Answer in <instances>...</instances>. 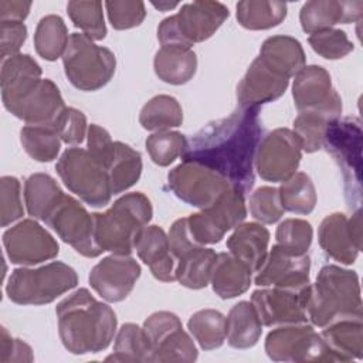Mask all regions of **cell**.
<instances>
[{"label": "cell", "mask_w": 363, "mask_h": 363, "mask_svg": "<svg viewBox=\"0 0 363 363\" xmlns=\"http://www.w3.org/2000/svg\"><path fill=\"white\" fill-rule=\"evenodd\" d=\"M275 238L277 245L295 255H303L312 244L313 230L306 220L286 218L277 227Z\"/></svg>", "instance_id": "45"}, {"label": "cell", "mask_w": 363, "mask_h": 363, "mask_svg": "<svg viewBox=\"0 0 363 363\" xmlns=\"http://www.w3.org/2000/svg\"><path fill=\"white\" fill-rule=\"evenodd\" d=\"M0 189L1 227H7L24 214L20 196V182L13 176H3L0 180Z\"/></svg>", "instance_id": "49"}, {"label": "cell", "mask_w": 363, "mask_h": 363, "mask_svg": "<svg viewBox=\"0 0 363 363\" xmlns=\"http://www.w3.org/2000/svg\"><path fill=\"white\" fill-rule=\"evenodd\" d=\"M269 231L258 223H241L227 240L230 254L257 272L268 255Z\"/></svg>", "instance_id": "26"}, {"label": "cell", "mask_w": 363, "mask_h": 363, "mask_svg": "<svg viewBox=\"0 0 363 363\" xmlns=\"http://www.w3.org/2000/svg\"><path fill=\"white\" fill-rule=\"evenodd\" d=\"M88 150L106 167L113 155V142L106 129L91 123L88 128Z\"/></svg>", "instance_id": "53"}, {"label": "cell", "mask_w": 363, "mask_h": 363, "mask_svg": "<svg viewBox=\"0 0 363 363\" xmlns=\"http://www.w3.org/2000/svg\"><path fill=\"white\" fill-rule=\"evenodd\" d=\"M20 140L30 157L37 162L54 160L61 147V138L55 129L38 125H26L20 130Z\"/></svg>", "instance_id": "42"}, {"label": "cell", "mask_w": 363, "mask_h": 363, "mask_svg": "<svg viewBox=\"0 0 363 363\" xmlns=\"http://www.w3.org/2000/svg\"><path fill=\"white\" fill-rule=\"evenodd\" d=\"M3 245L11 264L35 265L58 255L57 240L37 221L23 220L3 234Z\"/></svg>", "instance_id": "17"}, {"label": "cell", "mask_w": 363, "mask_h": 363, "mask_svg": "<svg viewBox=\"0 0 363 363\" xmlns=\"http://www.w3.org/2000/svg\"><path fill=\"white\" fill-rule=\"evenodd\" d=\"M31 1L20 0H1L0 1V21H17L23 23L28 16Z\"/></svg>", "instance_id": "54"}, {"label": "cell", "mask_w": 363, "mask_h": 363, "mask_svg": "<svg viewBox=\"0 0 363 363\" xmlns=\"http://www.w3.org/2000/svg\"><path fill=\"white\" fill-rule=\"evenodd\" d=\"M44 223L81 255L95 258L104 252L95 241L92 214L74 197L62 194L47 213Z\"/></svg>", "instance_id": "12"}, {"label": "cell", "mask_w": 363, "mask_h": 363, "mask_svg": "<svg viewBox=\"0 0 363 363\" xmlns=\"http://www.w3.org/2000/svg\"><path fill=\"white\" fill-rule=\"evenodd\" d=\"M75 269L61 261L40 268H17L6 285L9 299L17 305H45L75 288Z\"/></svg>", "instance_id": "6"}, {"label": "cell", "mask_w": 363, "mask_h": 363, "mask_svg": "<svg viewBox=\"0 0 363 363\" xmlns=\"http://www.w3.org/2000/svg\"><path fill=\"white\" fill-rule=\"evenodd\" d=\"M267 67L281 77H295L305 67V52L301 43L289 35H272L267 38L258 55Z\"/></svg>", "instance_id": "27"}, {"label": "cell", "mask_w": 363, "mask_h": 363, "mask_svg": "<svg viewBox=\"0 0 363 363\" xmlns=\"http://www.w3.org/2000/svg\"><path fill=\"white\" fill-rule=\"evenodd\" d=\"M186 147V136L176 130H159L146 139V149L152 162L162 167L183 156Z\"/></svg>", "instance_id": "44"}, {"label": "cell", "mask_w": 363, "mask_h": 363, "mask_svg": "<svg viewBox=\"0 0 363 363\" xmlns=\"http://www.w3.org/2000/svg\"><path fill=\"white\" fill-rule=\"evenodd\" d=\"M284 210L295 214H309L316 206V190L311 177L303 172L294 173L278 189Z\"/></svg>", "instance_id": "40"}, {"label": "cell", "mask_w": 363, "mask_h": 363, "mask_svg": "<svg viewBox=\"0 0 363 363\" xmlns=\"http://www.w3.org/2000/svg\"><path fill=\"white\" fill-rule=\"evenodd\" d=\"M312 50L326 60H340L353 51V43L343 30L329 28L318 31L308 38Z\"/></svg>", "instance_id": "46"}, {"label": "cell", "mask_w": 363, "mask_h": 363, "mask_svg": "<svg viewBox=\"0 0 363 363\" xmlns=\"http://www.w3.org/2000/svg\"><path fill=\"white\" fill-rule=\"evenodd\" d=\"M135 250L156 279L163 282L176 281V258L170 251L169 237L162 227H143L136 238Z\"/></svg>", "instance_id": "25"}, {"label": "cell", "mask_w": 363, "mask_h": 363, "mask_svg": "<svg viewBox=\"0 0 363 363\" xmlns=\"http://www.w3.org/2000/svg\"><path fill=\"white\" fill-rule=\"evenodd\" d=\"M153 216L150 200L139 191L119 197L105 213H94L95 241L102 251L130 255L143 227Z\"/></svg>", "instance_id": "5"}, {"label": "cell", "mask_w": 363, "mask_h": 363, "mask_svg": "<svg viewBox=\"0 0 363 363\" xmlns=\"http://www.w3.org/2000/svg\"><path fill=\"white\" fill-rule=\"evenodd\" d=\"M318 240L329 257L345 265L353 264L362 250L360 210L350 218L343 213H333L325 217L319 225Z\"/></svg>", "instance_id": "19"}, {"label": "cell", "mask_w": 363, "mask_h": 363, "mask_svg": "<svg viewBox=\"0 0 363 363\" xmlns=\"http://www.w3.org/2000/svg\"><path fill=\"white\" fill-rule=\"evenodd\" d=\"M153 67L156 75L163 82L183 85L194 77L197 69V57L191 48L166 45L156 52Z\"/></svg>", "instance_id": "32"}, {"label": "cell", "mask_w": 363, "mask_h": 363, "mask_svg": "<svg viewBox=\"0 0 363 363\" xmlns=\"http://www.w3.org/2000/svg\"><path fill=\"white\" fill-rule=\"evenodd\" d=\"M217 254L211 248L196 245L176 259V281L190 289L206 288L211 279Z\"/></svg>", "instance_id": "33"}, {"label": "cell", "mask_w": 363, "mask_h": 363, "mask_svg": "<svg viewBox=\"0 0 363 363\" xmlns=\"http://www.w3.org/2000/svg\"><path fill=\"white\" fill-rule=\"evenodd\" d=\"M140 153L123 142H113V155L108 164L112 194L130 189L140 177Z\"/></svg>", "instance_id": "34"}, {"label": "cell", "mask_w": 363, "mask_h": 363, "mask_svg": "<svg viewBox=\"0 0 363 363\" xmlns=\"http://www.w3.org/2000/svg\"><path fill=\"white\" fill-rule=\"evenodd\" d=\"M363 13V1L340 0H312L302 6L299 13L301 27L305 33L313 34L329 30L336 24L359 21Z\"/></svg>", "instance_id": "23"}, {"label": "cell", "mask_w": 363, "mask_h": 363, "mask_svg": "<svg viewBox=\"0 0 363 363\" xmlns=\"http://www.w3.org/2000/svg\"><path fill=\"white\" fill-rule=\"evenodd\" d=\"M55 170L67 189L84 203L104 207L111 201L112 190L108 170L88 149H67L60 156Z\"/></svg>", "instance_id": "8"}, {"label": "cell", "mask_w": 363, "mask_h": 363, "mask_svg": "<svg viewBox=\"0 0 363 363\" xmlns=\"http://www.w3.org/2000/svg\"><path fill=\"white\" fill-rule=\"evenodd\" d=\"M31 347L21 339L11 337L6 328H1L0 336V362L1 363H20V362H33Z\"/></svg>", "instance_id": "52"}, {"label": "cell", "mask_w": 363, "mask_h": 363, "mask_svg": "<svg viewBox=\"0 0 363 363\" xmlns=\"http://www.w3.org/2000/svg\"><path fill=\"white\" fill-rule=\"evenodd\" d=\"M58 335L64 347L74 354L105 350L116 332L113 309L96 301L86 288H79L55 308Z\"/></svg>", "instance_id": "3"}, {"label": "cell", "mask_w": 363, "mask_h": 363, "mask_svg": "<svg viewBox=\"0 0 363 363\" xmlns=\"http://www.w3.org/2000/svg\"><path fill=\"white\" fill-rule=\"evenodd\" d=\"M322 147L339 164L343 180L346 199L352 203L353 200L360 201L362 184V128L356 118H345L333 121L325 133Z\"/></svg>", "instance_id": "10"}, {"label": "cell", "mask_w": 363, "mask_h": 363, "mask_svg": "<svg viewBox=\"0 0 363 363\" xmlns=\"http://www.w3.org/2000/svg\"><path fill=\"white\" fill-rule=\"evenodd\" d=\"M187 328L203 350L218 349L225 340V316L216 309L194 312Z\"/></svg>", "instance_id": "41"}, {"label": "cell", "mask_w": 363, "mask_h": 363, "mask_svg": "<svg viewBox=\"0 0 363 363\" xmlns=\"http://www.w3.org/2000/svg\"><path fill=\"white\" fill-rule=\"evenodd\" d=\"M302 159V146L291 129L278 128L259 142L255 153L258 176L265 182H285L294 173Z\"/></svg>", "instance_id": "16"}, {"label": "cell", "mask_w": 363, "mask_h": 363, "mask_svg": "<svg viewBox=\"0 0 363 363\" xmlns=\"http://www.w3.org/2000/svg\"><path fill=\"white\" fill-rule=\"evenodd\" d=\"M292 96L298 111L316 109L342 101L329 72L320 65H305L294 79Z\"/></svg>", "instance_id": "24"}, {"label": "cell", "mask_w": 363, "mask_h": 363, "mask_svg": "<svg viewBox=\"0 0 363 363\" xmlns=\"http://www.w3.org/2000/svg\"><path fill=\"white\" fill-rule=\"evenodd\" d=\"M320 332L335 362H350L363 354L362 319H342L333 322Z\"/></svg>", "instance_id": "29"}, {"label": "cell", "mask_w": 363, "mask_h": 363, "mask_svg": "<svg viewBox=\"0 0 363 363\" xmlns=\"http://www.w3.org/2000/svg\"><path fill=\"white\" fill-rule=\"evenodd\" d=\"M108 362H152V346L143 328L135 323L121 326L113 353L106 357Z\"/></svg>", "instance_id": "39"}, {"label": "cell", "mask_w": 363, "mask_h": 363, "mask_svg": "<svg viewBox=\"0 0 363 363\" xmlns=\"http://www.w3.org/2000/svg\"><path fill=\"white\" fill-rule=\"evenodd\" d=\"M140 272V265L130 255L112 254L91 269L89 284L102 299L121 302L132 292Z\"/></svg>", "instance_id": "20"}, {"label": "cell", "mask_w": 363, "mask_h": 363, "mask_svg": "<svg viewBox=\"0 0 363 363\" xmlns=\"http://www.w3.org/2000/svg\"><path fill=\"white\" fill-rule=\"evenodd\" d=\"M289 85V79L278 75L257 57L237 85L240 108L259 109L261 105L278 99Z\"/></svg>", "instance_id": "22"}, {"label": "cell", "mask_w": 363, "mask_h": 363, "mask_svg": "<svg viewBox=\"0 0 363 363\" xmlns=\"http://www.w3.org/2000/svg\"><path fill=\"white\" fill-rule=\"evenodd\" d=\"M62 64L68 81L75 88L96 91L113 77L116 58L109 48L96 45L84 33H72L62 55Z\"/></svg>", "instance_id": "9"}, {"label": "cell", "mask_w": 363, "mask_h": 363, "mask_svg": "<svg viewBox=\"0 0 363 363\" xmlns=\"http://www.w3.org/2000/svg\"><path fill=\"white\" fill-rule=\"evenodd\" d=\"M139 122L146 130H167L183 122V109L170 95H156L149 99L139 113Z\"/></svg>", "instance_id": "37"}, {"label": "cell", "mask_w": 363, "mask_h": 363, "mask_svg": "<svg viewBox=\"0 0 363 363\" xmlns=\"http://www.w3.org/2000/svg\"><path fill=\"white\" fill-rule=\"evenodd\" d=\"M306 315L308 320L318 328L342 319H362V291L357 274L337 265L320 268L316 282L309 289Z\"/></svg>", "instance_id": "4"}, {"label": "cell", "mask_w": 363, "mask_h": 363, "mask_svg": "<svg viewBox=\"0 0 363 363\" xmlns=\"http://www.w3.org/2000/svg\"><path fill=\"white\" fill-rule=\"evenodd\" d=\"M279 191L275 187L264 186L250 196V213L262 224H274L284 216Z\"/></svg>", "instance_id": "47"}, {"label": "cell", "mask_w": 363, "mask_h": 363, "mask_svg": "<svg viewBox=\"0 0 363 363\" xmlns=\"http://www.w3.org/2000/svg\"><path fill=\"white\" fill-rule=\"evenodd\" d=\"M68 40L67 26L60 16L50 14L38 21L34 33V45L41 58L55 61L64 55Z\"/></svg>", "instance_id": "38"}, {"label": "cell", "mask_w": 363, "mask_h": 363, "mask_svg": "<svg viewBox=\"0 0 363 363\" xmlns=\"http://www.w3.org/2000/svg\"><path fill=\"white\" fill-rule=\"evenodd\" d=\"M1 101L4 108L27 125L55 128L65 111L58 86L41 78V68L28 54H16L1 62Z\"/></svg>", "instance_id": "2"}, {"label": "cell", "mask_w": 363, "mask_h": 363, "mask_svg": "<svg viewBox=\"0 0 363 363\" xmlns=\"http://www.w3.org/2000/svg\"><path fill=\"white\" fill-rule=\"evenodd\" d=\"M309 269L308 254L295 255L275 244L257 271L254 282L258 286L301 289L309 285Z\"/></svg>", "instance_id": "21"}, {"label": "cell", "mask_w": 363, "mask_h": 363, "mask_svg": "<svg viewBox=\"0 0 363 363\" xmlns=\"http://www.w3.org/2000/svg\"><path fill=\"white\" fill-rule=\"evenodd\" d=\"M152 4H153L156 9L162 10V11H167V10L174 9L179 3H169V1H159V3H156V1H152Z\"/></svg>", "instance_id": "55"}, {"label": "cell", "mask_w": 363, "mask_h": 363, "mask_svg": "<svg viewBox=\"0 0 363 363\" xmlns=\"http://www.w3.org/2000/svg\"><path fill=\"white\" fill-rule=\"evenodd\" d=\"M143 330L152 346V362H194L199 352L184 332L182 320L173 312L159 311L143 323Z\"/></svg>", "instance_id": "15"}, {"label": "cell", "mask_w": 363, "mask_h": 363, "mask_svg": "<svg viewBox=\"0 0 363 363\" xmlns=\"http://www.w3.org/2000/svg\"><path fill=\"white\" fill-rule=\"evenodd\" d=\"M67 11L75 27L81 28L86 37L94 41L104 40L106 35V26L104 21V11L101 1H69Z\"/></svg>", "instance_id": "43"}, {"label": "cell", "mask_w": 363, "mask_h": 363, "mask_svg": "<svg viewBox=\"0 0 363 363\" xmlns=\"http://www.w3.org/2000/svg\"><path fill=\"white\" fill-rule=\"evenodd\" d=\"M252 279V271L230 252L217 254L211 272L213 291L221 299H231L244 294Z\"/></svg>", "instance_id": "30"}, {"label": "cell", "mask_w": 363, "mask_h": 363, "mask_svg": "<svg viewBox=\"0 0 363 363\" xmlns=\"http://www.w3.org/2000/svg\"><path fill=\"white\" fill-rule=\"evenodd\" d=\"M167 186L176 197L201 210L216 203L231 187L217 172L187 160L169 172Z\"/></svg>", "instance_id": "14"}, {"label": "cell", "mask_w": 363, "mask_h": 363, "mask_svg": "<svg viewBox=\"0 0 363 363\" xmlns=\"http://www.w3.org/2000/svg\"><path fill=\"white\" fill-rule=\"evenodd\" d=\"M108 18L113 28L129 30L138 27L146 16L143 1H128V0H113L105 3Z\"/></svg>", "instance_id": "48"}, {"label": "cell", "mask_w": 363, "mask_h": 363, "mask_svg": "<svg viewBox=\"0 0 363 363\" xmlns=\"http://www.w3.org/2000/svg\"><path fill=\"white\" fill-rule=\"evenodd\" d=\"M286 10L284 1L244 0L237 4V20L248 30H268L285 20Z\"/></svg>", "instance_id": "36"}, {"label": "cell", "mask_w": 363, "mask_h": 363, "mask_svg": "<svg viewBox=\"0 0 363 363\" xmlns=\"http://www.w3.org/2000/svg\"><path fill=\"white\" fill-rule=\"evenodd\" d=\"M55 132L61 138V140L67 145H78L82 143L86 129V118L85 115L75 108H65L61 118L55 125Z\"/></svg>", "instance_id": "50"}, {"label": "cell", "mask_w": 363, "mask_h": 363, "mask_svg": "<svg viewBox=\"0 0 363 363\" xmlns=\"http://www.w3.org/2000/svg\"><path fill=\"white\" fill-rule=\"evenodd\" d=\"M247 217L244 194L230 187L216 203L187 217L189 233L199 245L220 242L227 231L240 225Z\"/></svg>", "instance_id": "13"}, {"label": "cell", "mask_w": 363, "mask_h": 363, "mask_svg": "<svg viewBox=\"0 0 363 363\" xmlns=\"http://www.w3.org/2000/svg\"><path fill=\"white\" fill-rule=\"evenodd\" d=\"M265 352L275 362H335L320 333L306 323L271 330L265 339Z\"/></svg>", "instance_id": "11"}, {"label": "cell", "mask_w": 363, "mask_h": 363, "mask_svg": "<svg viewBox=\"0 0 363 363\" xmlns=\"http://www.w3.org/2000/svg\"><path fill=\"white\" fill-rule=\"evenodd\" d=\"M230 16L220 1L197 0L186 3L177 14L164 18L157 27L162 47L179 45L191 48L193 44L208 40Z\"/></svg>", "instance_id": "7"}, {"label": "cell", "mask_w": 363, "mask_h": 363, "mask_svg": "<svg viewBox=\"0 0 363 363\" xmlns=\"http://www.w3.org/2000/svg\"><path fill=\"white\" fill-rule=\"evenodd\" d=\"M342 101L323 108L299 111L294 121V132L306 153H313L322 147L328 126L339 119Z\"/></svg>", "instance_id": "28"}, {"label": "cell", "mask_w": 363, "mask_h": 363, "mask_svg": "<svg viewBox=\"0 0 363 363\" xmlns=\"http://www.w3.org/2000/svg\"><path fill=\"white\" fill-rule=\"evenodd\" d=\"M0 37H1V62L16 54L27 38V27L24 23L17 21H0Z\"/></svg>", "instance_id": "51"}, {"label": "cell", "mask_w": 363, "mask_h": 363, "mask_svg": "<svg viewBox=\"0 0 363 363\" xmlns=\"http://www.w3.org/2000/svg\"><path fill=\"white\" fill-rule=\"evenodd\" d=\"M309 289L311 284L301 289L278 286L257 289L251 295V302L265 326L306 323Z\"/></svg>", "instance_id": "18"}, {"label": "cell", "mask_w": 363, "mask_h": 363, "mask_svg": "<svg viewBox=\"0 0 363 363\" xmlns=\"http://www.w3.org/2000/svg\"><path fill=\"white\" fill-rule=\"evenodd\" d=\"M257 108H238L230 116L199 130L182 156L221 174L231 187L245 194L254 186V162L262 126Z\"/></svg>", "instance_id": "1"}, {"label": "cell", "mask_w": 363, "mask_h": 363, "mask_svg": "<svg viewBox=\"0 0 363 363\" xmlns=\"http://www.w3.org/2000/svg\"><path fill=\"white\" fill-rule=\"evenodd\" d=\"M57 182L47 173H34L24 183V200L31 217L44 221L50 208L62 196Z\"/></svg>", "instance_id": "35"}, {"label": "cell", "mask_w": 363, "mask_h": 363, "mask_svg": "<svg viewBox=\"0 0 363 363\" xmlns=\"http://www.w3.org/2000/svg\"><path fill=\"white\" fill-rule=\"evenodd\" d=\"M262 333V322L252 302L240 301L225 318V337L234 349H250L257 345Z\"/></svg>", "instance_id": "31"}]
</instances>
